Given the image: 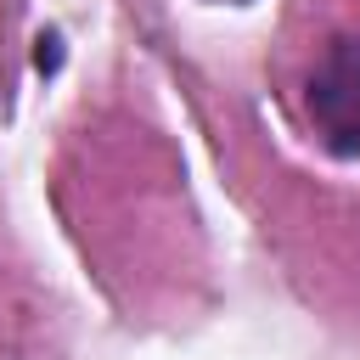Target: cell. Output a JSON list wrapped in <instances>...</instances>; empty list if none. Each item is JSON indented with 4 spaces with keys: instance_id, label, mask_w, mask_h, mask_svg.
<instances>
[{
    "instance_id": "cell-2",
    "label": "cell",
    "mask_w": 360,
    "mask_h": 360,
    "mask_svg": "<svg viewBox=\"0 0 360 360\" xmlns=\"http://www.w3.org/2000/svg\"><path fill=\"white\" fill-rule=\"evenodd\" d=\"M214 6H248V0H214Z\"/></svg>"
},
{
    "instance_id": "cell-1",
    "label": "cell",
    "mask_w": 360,
    "mask_h": 360,
    "mask_svg": "<svg viewBox=\"0 0 360 360\" xmlns=\"http://www.w3.org/2000/svg\"><path fill=\"white\" fill-rule=\"evenodd\" d=\"M309 124L332 158H360V34H332L304 84Z\"/></svg>"
}]
</instances>
